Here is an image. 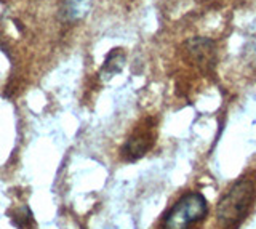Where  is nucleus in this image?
<instances>
[{
  "label": "nucleus",
  "instance_id": "nucleus-1",
  "mask_svg": "<svg viewBox=\"0 0 256 229\" xmlns=\"http://www.w3.org/2000/svg\"><path fill=\"white\" fill-rule=\"evenodd\" d=\"M254 181L242 178L222 196L216 207V218L222 229H237L252 207Z\"/></svg>",
  "mask_w": 256,
  "mask_h": 229
},
{
  "label": "nucleus",
  "instance_id": "nucleus-2",
  "mask_svg": "<svg viewBox=\"0 0 256 229\" xmlns=\"http://www.w3.org/2000/svg\"><path fill=\"white\" fill-rule=\"evenodd\" d=\"M208 215V204L200 192L182 196L164 216L162 229H190Z\"/></svg>",
  "mask_w": 256,
  "mask_h": 229
},
{
  "label": "nucleus",
  "instance_id": "nucleus-3",
  "mask_svg": "<svg viewBox=\"0 0 256 229\" xmlns=\"http://www.w3.org/2000/svg\"><path fill=\"white\" fill-rule=\"evenodd\" d=\"M152 135L149 130L144 132H138L134 133L133 136H130L126 140V143L122 148V156L126 160H136L142 157L148 152V149L152 146Z\"/></svg>",
  "mask_w": 256,
  "mask_h": 229
},
{
  "label": "nucleus",
  "instance_id": "nucleus-4",
  "mask_svg": "<svg viewBox=\"0 0 256 229\" xmlns=\"http://www.w3.org/2000/svg\"><path fill=\"white\" fill-rule=\"evenodd\" d=\"M188 48L192 60H194L198 66L206 68L212 66L214 61V44L208 38H192V40L188 42Z\"/></svg>",
  "mask_w": 256,
  "mask_h": 229
},
{
  "label": "nucleus",
  "instance_id": "nucleus-5",
  "mask_svg": "<svg viewBox=\"0 0 256 229\" xmlns=\"http://www.w3.org/2000/svg\"><path fill=\"white\" fill-rule=\"evenodd\" d=\"M125 64V54L120 48H114L109 54L106 61H104V66L101 69V76L102 78H110L112 76H116L117 72L122 70Z\"/></svg>",
  "mask_w": 256,
  "mask_h": 229
},
{
  "label": "nucleus",
  "instance_id": "nucleus-6",
  "mask_svg": "<svg viewBox=\"0 0 256 229\" xmlns=\"http://www.w3.org/2000/svg\"><path fill=\"white\" fill-rule=\"evenodd\" d=\"M92 2L93 0H66L68 16L74 21L85 18L92 8Z\"/></svg>",
  "mask_w": 256,
  "mask_h": 229
}]
</instances>
